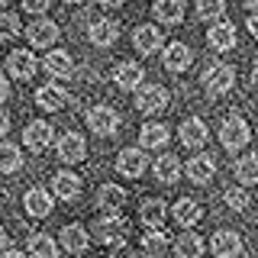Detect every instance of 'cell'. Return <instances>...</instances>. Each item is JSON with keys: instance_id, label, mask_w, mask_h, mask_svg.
Here are the masks:
<instances>
[{"instance_id": "1", "label": "cell", "mask_w": 258, "mask_h": 258, "mask_svg": "<svg viewBox=\"0 0 258 258\" xmlns=\"http://www.w3.org/2000/svg\"><path fill=\"white\" fill-rule=\"evenodd\" d=\"M220 142H223V149H229V152H236V149H242V145L248 142V123L239 116V113H232V116L223 119Z\"/></svg>"}, {"instance_id": "2", "label": "cell", "mask_w": 258, "mask_h": 258, "mask_svg": "<svg viewBox=\"0 0 258 258\" xmlns=\"http://www.w3.org/2000/svg\"><path fill=\"white\" fill-rule=\"evenodd\" d=\"M232 84H236V71L229 68V64H223V61H216V64H210V68L204 71V87L210 94H229L232 91Z\"/></svg>"}, {"instance_id": "3", "label": "cell", "mask_w": 258, "mask_h": 258, "mask_svg": "<svg viewBox=\"0 0 258 258\" xmlns=\"http://www.w3.org/2000/svg\"><path fill=\"white\" fill-rule=\"evenodd\" d=\"M97 236H100V242H107V245H123L126 236H129V223L123 216H100Z\"/></svg>"}, {"instance_id": "4", "label": "cell", "mask_w": 258, "mask_h": 258, "mask_svg": "<svg viewBox=\"0 0 258 258\" xmlns=\"http://www.w3.org/2000/svg\"><path fill=\"white\" fill-rule=\"evenodd\" d=\"M87 126L94 129L97 136H113L119 129V113L113 110V107H94L91 113H87Z\"/></svg>"}, {"instance_id": "5", "label": "cell", "mask_w": 258, "mask_h": 258, "mask_svg": "<svg viewBox=\"0 0 258 258\" xmlns=\"http://www.w3.org/2000/svg\"><path fill=\"white\" fill-rule=\"evenodd\" d=\"M136 107L142 113H161L168 107V91L161 84H145L139 94H136Z\"/></svg>"}, {"instance_id": "6", "label": "cell", "mask_w": 258, "mask_h": 258, "mask_svg": "<svg viewBox=\"0 0 258 258\" xmlns=\"http://www.w3.org/2000/svg\"><path fill=\"white\" fill-rule=\"evenodd\" d=\"M26 36L36 48H52V42L58 39V26L52 20H45V16H39V20H32L26 26Z\"/></svg>"}, {"instance_id": "7", "label": "cell", "mask_w": 258, "mask_h": 258, "mask_svg": "<svg viewBox=\"0 0 258 258\" xmlns=\"http://www.w3.org/2000/svg\"><path fill=\"white\" fill-rule=\"evenodd\" d=\"M133 45H136V52H142V55H155L158 48L165 45V36H161L158 26L145 23V26H139L133 32Z\"/></svg>"}, {"instance_id": "8", "label": "cell", "mask_w": 258, "mask_h": 258, "mask_svg": "<svg viewBox=\"0 0 258 258\" xmlns=\"http://www.w3.org/2000/svg\"><path fill=\"white\" fill-rule=\"evenodd\" d=\"M23 142H26L29 152H45L48 145H52V126L42 123V119H36V123H29L26 129H23Z\"/></svg>"}, {"instance_id": "9", "label": "cell", "mask_w": 258, "mask_h": 258, "mask_svg": "<svg viewBox=\"0 0 258 258\" xmlns=\"http://www.w3.org/2000/svg\"><path fill=\"white\" fill-rule=\"evenodd\" d=\"M84 155H87V142H84V136H78V133H64L61 139H58V158H61V161L75 165V161H84Z\"/></svg>"}, {"instance_id": "10", "label": "cell", "mask_w": 258, "mask_h": 258, "mask_svg": "<svg viewBox=\"0 0 258 258\" xmlns=\"http://www.w3.org/2000/svg\"><path fill=\"white\" fill-rule=\"evenodd\" d=\"M36 58H32V52H26V48H16V52H10V58H7V71H10L13 78L20 81H29L32 75H36Z\"/></svg>"}, {"instance_id": "11", "label": "cell", "mask_w": 258, "mask_h": 258, "mask_svg": "<svg viewBox=\"0 0 258 258\" xmlns=\"http://www.w3.org/2000/svg\"><path fill=\"white\" fill-rule=\"evenodd\" d=\"M145 71L139 61H119L116 71H113V81H116V87H123V91H136V87L142 84Z\"/></svg>"}, {"instance_id": "12", "label": "cell", "mask_w": 258, "mask_h": 258, "mask_svg": "<svg viewBox=\"0 0 258 258\" xmlns=\"http://www.w3.org/2000/svg\"><path fill=\"white\" fill-rule=\"evenodd\" d=\"M210 248H213L216 258H236L242 252V239L239 232H229V229H220L213 236V242H210Z\"/></svg>"}, {"instance_id": "13", "label": "cell", "mask_w": 258, "mask_h": 258, "mask_svg": "<svg viewBox=\"0 0 258 258\" xmlns=\"http://www.w3.org/2000/svg\"><path fill=\"white\" fill-rule=\"evenodd\" d=\"M116 171L123 177H139L145 171V155L142 149H123L116 155Z\"/></svg>"}, {"instance_id": "14", "label": "cell", "mask_w": 258, "mask_h": 258, "mask_svg": "<svg viewBox=\"0 0 258 258\" xmlns=\"http://www.w3.org/2000/svg\"><path fill=\"white\" fill-rule=\"evenodd\" d=\"M161 58H165V68H168V71L181 75V71H187V68H190L194 52H190L187 45H181V42H171V45L165 48V55H161Z\"/></svg>"}, {"instance_id": "15", "label": "cell", "mask_w": 258, "mask_h": 258, "mask_svg": "<svg viewBox=\"0 0 258 258\" xmlns=\"http://www.w3.org/2000/svg\"><path fill=\"white\" fill-rule=\"evenodd\" d=\"M87 36H91L94 45L107 48V45H113V42L119 39V23H116V20H97V23H91Z\"/></svg>"}, {"instance_id": "16", "label": "cell", "mask_w": 258, "mask_h": 258, "mask_svg": "<svg viewBox=\"0 0 258 258\" xmlns=\"http://www.w3.org/2000/svg\"><path fill=\"white\" fill-rule=\"evenodd\" d=\"M97 200L107 210V216H119V210L126 207V190L119 187V184H103L100 194H97Z\"/></svg>"}, {"instance_id": "17", "label": "cell", "mask_w": 258, "mask_h": 258, "mask_svg": "<svg viewBox=\"0 0 258 258\" xmlns=\"http://www.w3.org/2000/svg\"><path fill=\"white\" fill-rule=\"evenodd\" d=\"M36 103L42 110H64V103H68V91L64 87H58V84H45V87H39L36 91Z\"/></svg>"}, {"instance_id": "18", "label": "cell", "mask_w": 258, "mask_h": 258, "mask_svg": "<svg viewBox=\"0 0 258 258\" xmlns=\"http://www.w3.org/2000/svg\"><path fill=\"white\" fill-rule=\"evenodd\" d=\"M152 13H155V20L161 26H177L184 20V0H158L152 7Z\"/></svg>"}, {"instance_id": "19", "label": "cell", "mask_w": 258, "mask_h": 258, "mask_svg": "<svg viewBox=\"0 0 258 258\" xmlns=\"http://www.w3.org/2000/svg\"><path fill=\"white\" fill-rule=\"evenodd\" d=\"M26 213L29 216H36V220H42V216H48L52 213V194L48 190H42V187H32V190H26Z\"/></svg>"}, {"instance_id": "20", "label": "cell", "mask_w": 258, "mask_h": 258, "mask_svg": "<svg viewBox=\"0 0 258 258\" xmlns=\"http://www.w3.org/2000/svg\"><path fill=\"white\" fill-rule=\"evenodd\" d=\"M207 42L213 45L216 52H229V48L236 45V29H232L226 20H220L216 26H210V32H207Z\"/></svg>"}, {"instance_id": "21", "label": "cell", "mask_w": 258, "mask_h": 258, "mask_svg": "<svg viewBox=\"0 0 258 258\" xmlns=\"http://www.w3.org/2000/svg\"><path fill=\"white\" fill-rule=\"evenodd\" d=\"M181 142L187 145V149H200V145L207 142V123L204 119H197V116L184 119L181 123Z\"/></svg>"}, {"instance_id": "22", "label": "cell", "mask_w": 258, "mask_h": 258, "mask_svg": "<svg viewBox=\"0 0 258 258\" xmlns=\"http://www.w3.org/2000/svg\"><path fill=\"white\" fill-rule=\"evenodd\" d=\"M168 139H171V133H168V126H161V123H145L139 129L142 149H161V145H168Z\"/></svg>"}, {"instance_id": "23", "label": "cell", "mask_w": 258, "mask_h": 258, "mask_svg": "<svg viewBox=\"0 0 258 258\" xmlns=\"http://www.w3.org/2000/svg\"><path fill=\"white\" fill-rule=\"evenodd\" d=\"M52 190H55V197H61V200H75L78 194H81V181H78V174H71V171H58L52 177Z\"/></svg>"}, {"instance_id": "24", "label": "cell", "mask_w": 258, "mask_h": 258, "mask_svg": "<svg viewBox=\"0 0 258 258\" xmlns=\"http://www.w3.org/2000/svg\"><path fill=\"white\" fill-rule=\"evenodd\" d=\"M213 174H216V165H213V158L210 155H197V158H190V165H187V177L194 184H207V181H213Z\"/></svg>"}, {"instance_id": "25", "label": "cell", "mask_w": 258, "mask_h": 258, "mask_svg": "<svg viewBox=\"0 0 258 258\" xmlns=\"http://www.w3.org/2000/svg\"><path fill=\"white\" fill-rule=\"evenodd\" d=\"M45 71L52 78H71L75 75V61L68 52H48L45 55Z\"/></svg>"}, {"instance_id": "26", "label": "cell", "mask_w": 258, "mask_h": 258, "mask_svg": "<svg viewBox=\"0 0 258 258\" xmlns=\"http://www.w3.org/2000/svg\"><path fill=\"white\" fill-rule=\"evenodd\" d=\"M174 255L177 258H200L204 255V239L197 232H181L174 242Z\"/></svg>"}, {"instance_id": "27", "label": "cell", "mask_w": 258, "mask_h": 258, "mask_svg": "<svg viewBox=\"0 0 258 258\" xmlns=\"http://www.w3.org/2000/svg\"><path fill=\"white\" fill-rule=\"evenodd\" d=\"M200 216H204V210H200L197 200L181 197L174 204V220H177V226H194V223H200Z\"/></svg>"}, {"instance_id": "28", "label": "cell", "mask_w": 258, "mask_h": 258, "mask_svg": "<svg viewBox=\"0 0 258 258\" xmlns=\"http://www.w3.org/2000/svg\"><path fill=\"white\" fill-rule=\"evenodd\" d=\"M87 242H91V239H87V229H84V226H75V223H71V226H64V229H61V245L68 248L71 255L84 252Z\"/></svg>"}, {"instance_id": "29", "label": "cell", "mask_w": 258, "mask_h": 258, "mask_svg": "<svg viewBox=\"0 0 258 258\" xmlns=\"http://www.w3.org/2000/svg\"><path fill=\"white\" fill-rule=\"evenodd\" d=\"M142 252L149 255V258H161L168 252V236L161 229H149V232H142Z\"/></svg>"}, {"instance_id": "30", "label": "cell", "mask_w": 258, "mask_h": 258, "mask_svg": "<svg viewBox=\"0 0 258 258\" xmlns=\"http://www.w3.org/2000/svg\"><path fill=\"white\" fill-rule=\"evenodd\" d=\"M236 181L242 184V190L252 187V184H258V155L239 158V165H236Z\"/></svg>"}, {"instance_id": "31", "label": "cell", "mask_w": 258, "mask_h": 258, "mask_svg": "<svg viewBox=\"0 0 258 258\" xmlns=\"http://www.w3.org/2000/svg\"><path fill=\"white\" fill-rule=\"evenodd\" d=\"M155 177L161 184H174L177 177H181V161H177L174 155H161L155 161Z\"/></svg>"}, {"instance_id": "32", "label": "cell", "mask_w": 258, "mask_h": 258, "mask_svg": "<svg viewBox=\"0 0 258 258\" xmlns=\"http://www.w3.org/2000/svg\"><path fill=\"white\" fill-rule=\"evenodd\" d=\"M165 204L161 200H145L142 210H139V216H142V223L149 226V229H161V223H165Z\"/></svg>"}, {"instance_id": "33", "label": "cell", "mask_w": 258, "mask_h": 258, "mask_svg": "<svg viewBox=\"0 0 258 258\" xmlns=\"http://www.w3.org/2000/svg\"><path fill=\"white\" fill-rule=\"evenodd\" d=\"M29 255L32 258H55L58 255V245L52 242V236L36 232V236H29Z\"/></svg>"}, {"instance_id": "34", "label": "cell", "mask_w": 258, "mask_h": 258, "mask_svg": "<svg viewBox=\"0 0 258 258\" xmlns=\"http://www.w3.org/2000/svg\"><path fill=\"white\" fill-rule=\"evenodd\" d=\"M20 168H23L20 149H16L13 142H0V171H4V174H13V171H20Z\"/></svg>"}, {"instance_id": "35", "label": "cell", "mask_w": 258, "mask_h": 258, "mask_svg": "<svg viewBox=\"0 0 258 258\" xmlns=\"http://www.w3.org/2000/svg\"><path fill=\"white\" fill-rule=\"evenodd\" d=\"M223 13H226V4H220V0H200V4H197V16H200V20H216V23H220Z\"/></svg>"}, {"instance_id": "36", "label": "cell", "mask_w": 258, "mask_h": 258, "mask_svg": "<svg viewBox=\"0 0 258 258\" xmlns=\"http://www.w3.org/2000/svg\"><path fill=\"white\" fill-rule=\"evenodd\" d=\"M20 36V16L16 13H0V39H16Z\"/></svg>"}, {"instance_id": "37", "label": "cell", "mask_w": 258, "mask_h": 258, "mask_svg": "<svg viewBox=\"0 0 258 258\" xmlns=\"http://www.w3.org/2000/svg\"><path fill=\"white\" fill-rule=\"evenodd\" d=\"M223 200H226V207L236 210V213H242V210L248 207V194L242 190V187H229V190L223 194Z\"/></svg>"}, {"instance_id": "38", "label": "cell", "mask_w": 258, "mask_h": 258, "mask_svg": "<svg viewBox=\"0 0 258 258\" xmlns=\"http://www.w3.org/2000/svg\"><path fill=\"white\" fill-rule=\"evenodd\" d=\"M23 10L32 13V16H42L48 10V4H45V0H23Z\"/></svg>"}, {"instance_id": "39", "label": "cell", "mask_w": 258, "mask_h": 258, "mask_svg": "<svg viewBox=\"0 0 258 258\" xmlns=\"http://www.w3.org/2000/svg\"><path fill=\"white\" fill-rule=\"evenodd\" d=\"M110 258H136V252H133V245H129V242H123V245H113Z\"/></svg>"}, {"instance_id": "40", "label": "cell", "mask_w": 258, "mask_h": 258, "mask_svg": "<svg viewBox=\"0 0 258 258\" xmlns=\"http://www.w3.org/2000/svg\"><path fill=\"white\" fill-rule=\"evenodd\" d=\"M10 97V84H7V78H0V103Z\"/></svg>"}, {"instance_id": "41", "label": "cell", "mask_w": 258, "mask_h": 258, "mask_svg": "<svg viewBox=\"0 0 258 258\" xmlns=\"http://www.w3.org/2000/svg\"><path fill=\"white\" fill-rule=\"evenodd\" d=\"M248 32H252V36L258 39V13H252V16H248Z\"/></svg>"}, {"instance_id": "42", "label": "cell", "mask_w": 258, "mask_h": 258, "mask_svg": "<svg viewBox=\"0 0 258 258\" xmlns=\"http://www.w3.org/2000/svg\"><path fill=\"white\" fill-rule=\"evenodd\" d=\"M0 252H10V236L0 229Z\"/></svg>"}, {"instance_id": "43", "label": "cell", "mask_w": 258, "mask_h": 258, "mask_svg": "<svg viewBox=\"0 0 258 258\" xmlns=\"http://www.w3.org/2000/svg\"><path fill=\"white\" fill-rule=\"evenodd\" d=\"M7 129H10V116H7V113H4V110H0V136H4V133H7Z\"/></svg>"}, {"instance_id": "44", "label": "cell", "mask_w": 258, "mask_h": 258, "mask_svg": "<svg viewBox=\"0 0 258 258\" xmlns=\"http://www.w3.org/2000/svg\"><path fill=\"white\" fill-rule=\"evenodd\" d=\"M0 258H26V255H23V252H13V248H10V252H4Z\"/></svg>"}, {"instance_id": "45", "label": "cell", "mask_w": 258, "mask_h": 258, "mask_svg": "<svg viewBox=\"0 0 258 258\" xmlns=\"http://www.w3.org/2000/svg\"><path fill=\"white\" fill-rule=\"evenodd\" d=\"M252 81L258 84V61H255V68H252Z\"/></svg>"}]
</instances>
